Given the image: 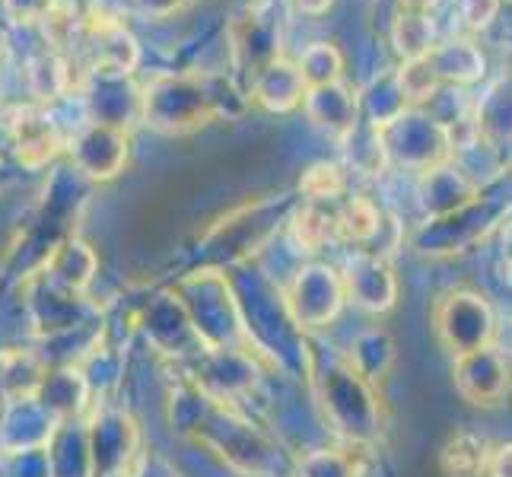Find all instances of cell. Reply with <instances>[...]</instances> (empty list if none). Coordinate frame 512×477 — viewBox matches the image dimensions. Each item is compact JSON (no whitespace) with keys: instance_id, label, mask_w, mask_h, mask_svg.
I'll use <instances>...</instances> for the list:
<instances>
[{"instance_id":"6","label":"cell","mask_w":512,"mask_h":477,"mask_svg":"<svg viewBox=\"0 0 512 477\" xmlns=\"http://www.w3.org/2000/svg\"><path fill=\"white\" fill-rule=\"evenodd\" d=\"M427 61L436 70V77H452V80H474L481 77L484 70V58L478 55V48L471 42H452L446 48H430Z\"/></svg>"},{"instance_id":"3","label":"cell","mask_w":512,"mask_h":477,"mask_svg":"<svg viewBox=\"0 0 512 477\" xmlns=\"http://www.w3.org/2000/svg\"><path fill=\"white\" fill-rule=\"evenodd\" d=\"M10 131L16 140V156L26 166H39L61 150V134L51 121L35 112V109H20L10 121Z\"/></svg>"},{"instance_id":"13","label":"cell","mask_w":512,"mask_h":477,"mask_svg":"<svg viewBox=\"0 0 512 477\" xmlns=\"http://www.w3.org/2000/svg\"><path fill=\"white\" fill-rule=\"evenodd\" d=\"M293 236H296V242L303 245L306 252H319L328 239H334V223H331L328 214H322L319 207L309 204V207H303L296 214Z\"/></svg>"},{"instance_id":"14","label":"cell","mask_w":512,"mask_h":477,"mask_svg":"<svg viewBox=\"0 0 512 477\" xmlns=\"http://www.w3.org/2000/svg\"><path fill=\"white\" fill-rule=\"evenodd\" d=\"M299 188H303V194L309 201H328V198H338V194L344 191V175L338 166H331V163H315L303 175Z\"/></svg>"},{"instance_id":"9","label":"cell","mask_w":512,"mask_h":477,"mask_svg":"<svg viewBox=\"0 0 512 477\" xmlns=\"http://www.w3.org/2000/svg\"><path fill=\"white\" fill-rule=\"evenodd\" d=\"M39 23L45 29L48 45H55L58 51L74 48V42L83 35V16L74 4H67V0H51L45 13L39 16Z\"/></svg>"},{"instance_id":"5","label":"cell","mask_w":512,"mask_h":477,"mask_svg":"<svg viewBox=\"0 0 512 477\" xmlns=\"http://www.w3.org/2000/svg\"><path fill=\"white\" fill-rule=\"evenodd\" d=\"M93 39V67L102 74H131L137 64V45L131 32L121 26L102 35H90Z\"/></svg>"},{"instance_id":"10","label":"cell","mask_w":512,"mask_h":477,"mask_svg":"<svg viewBox=\"0 0 512 477\" xmlns=\"http://www.w3.org/2000/svg\"><path fill=\"white\" fill-rule=\"evenodd\" d=\"M331 223H334V236L350 242H366L379 229V210L363 198H353L331 217Z\"/></svg>"},{"instance_id":"2","label":"cell","mask_w":512,"mask_h":477,"mask_svg":"<svg viewBox=\"0 0 512 477\" xmlns=\"http://www.w3.org/2000/svg\"><path fill=\"white\" fill-rule=\"evenodd\" d=\"M77 163L86 169V175L93 179H112V175L125 163L128 140L115 128H90L86 134L77 137Z\"/></svg>"},{"instance_id":"7","label":"cell","mask_w":512,"mask_h":477,"mask_svg":"<svg viewBox=\"0 0 512 477\" xmlns=\"http://www.w3.org/2000/svg\"><path fill=\"white\" fill-rule=\"evenodd\" d=\"M296 70H299V77H303L306 90H325V86H334L341 80L344 58L334 45L315 42L312 48H306V55L299 58Z\"/></svg>"},{"instance_id":"15","label":"cell","mask_w":512,"mask_h":477,"mask_svg":"<svg viewBox=\"0 0 512 477\" xmlns=\"http://www.w3.org/2000/svg\"><path fill=\"white\" fill-rule=\"evenodd\" d=\"M500 10V0H462V20L471 29H484Z\"/></svg>"},{"instance_id":"11","label":"cell","mask_w":512,"mask_h":477,"mask_svg":"<svg viewBox=\"0 0 512 477\" xmlns=\"http://www.w3.org/2000/svg\"><path fill=\"white\" fill-rule=\"evenodd\" d=\"M487 458H490L487 446L468 433L455 436L443 452V462L452 477H478L481 471H487Z\"/></svg>"},{"instance_id":"12","label":"cell","mask_w":512,"mask_h":477,"mask_svg":"<svg viewBox=\"0 0 512 477\" xmlns=\"http://www.w3.org/2000/svg\"><path fill=\"white\" fill-rule=\"evenodd\" d=\"M436 86H439V77H436V70L430 67L427 55L411 58V61L401 64V70H398V90H401V96L408 99V102L430 99L436 93Z\"/></svg>"},{"instance_id":"16","label":"cell","mask_w":512,"mask_h":477,"mask_svg":"<svg viewBox=\"0 0 512 477\" xmlns=\"http://www.w3.org/2000/svg\"><path fill=\"white\" fill-rule=\"evenodd\" d=\"M293 7L303 13H325L331 7V0H293Z\"/></svg>"},{"instance_id":"1","label":"cell","mask_w":512,"mask_h":477,"mask_svg":"<svg viewBox=\"0 0 512 477\" xmlns=\"http://www.w3.org/2000/svg\"><path fill=\"white\" fill-rule=\"evenodd\" d=\"M436 322L439 334H443V341L452 347L455 357L487 347L493 334V315L484 299L474 293H449L446 303L439 306Z\"/></svg>"},{"instance_id":"4","label":"cell","mask_w":512,"mask_h":477,"mask_svg":"<svg viewBox=\"0 0 512 477\" xmlns=\"http://www.w3.org/2000/svg\"><path fill=\"white\" fill-rule=\"evenodd\" d=\"M255 99L271 112H287L299 99H306V83L299 77L296 64L287 61H271L268 67L258 74L255 83Z\"/></svg>"},{"instance_id":"8","label":"cell","mask_w":512,"mask_h":477,"mask_svg":"<svg viewBox=\"0 0 512 477\" xmlns=\"http://www.w3.org/2000/svg\"><path fill=\"white\" fill-rule=\"evenodd\" d=\"M433 20L427 13H420V10H408V13H401L395 26H392V42H395V51L404 58V61H411V58H423L427 51L433 48Z\"/></svg>"}]
</instances>
